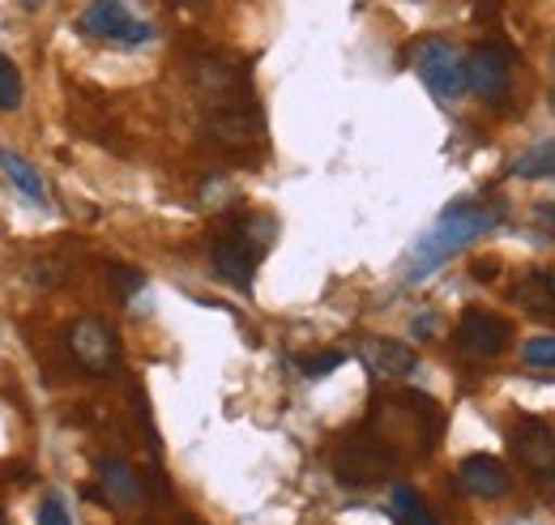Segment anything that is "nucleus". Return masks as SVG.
Segmentation results:
<instances>
[{
	"label": "nucleus",
	"mask_w": 555,
	"mask_h": 525,
	"mask_svg": "<svg viewBox=\"0 0 555 525\" xmlns=\"http://www.w3.org/2000/svg\"><path fill=\"white\" fill-rule=\"evenodd\" d=\"M495 222H500V214L479 205V201H453V205L418 235L415 244H411V253H406V261H402V282L415 286L423 278H431L440 265H449L462 248H470V240L495 231Z\"/></svg>",
	"instance_id": "obj_1"
},
{
	"label": "nucleus",
	"mask_w": 555,
	"mask_h": 525,
	"mask_svg": "<svg viewBox=\"0 0 555 525\" xmlns=\"http://www.w3.org/2000/svg\"><path fill=\"white\" fill-rule=\"evenodd\" d=\"M274 244V218L266 214H244L235 218L218 240H214V273L222 282H231L235 291H253V278H257V265L270 253Z\"/></svg>",
	"instance_id": "obj_2"
},
{
	"label": "nucleus",
	"mask_w": 555,
	"mask_h": 525,
	"mask_svg": "<svg viewBox=\"0 0 555 525\" xmlns=\"http://www.w3.org/2000/svg\"><path fill=\"white\" fill-rule=\"evenodd\" d=\"M411 68L418 73V81L436 94V99H457L466 94V52L440 35L418 39L411 52Z\"/></svg>",
	"instance_id": "obj_3"
},
{
	"label": "nucleus",
	"mask_w": 555,
	"mask_h": 525,
	"mask_svg": "<svg viewBox=\"0 0 555 525\" xmlns=\"http://www.w3.org/2000/svg\"><path fill=\"white\" fill-rule=\"evenodd\" d=\"M77 35L103 39V43H116V48H145L154 39V26L133 17L125 0H90L77 17Z\"/></svg>",
	"instance_id": "obj_4"
},
{
	"label": "nucleus",
	"mask_w": 555,
	"mask_h": 525,
	"mask_svg": "<svg viewBox=\"0 0 555 525\" xmlns=\"http://www.w3.org/2000/svg\"><path fill=\"white\" fill-rule=\"evenodd\" d=\"M393 465H398V453L389 445H380L372 432L350 436L334 453V474L343 487H376L393 474Z\"/></svg>",
	"instance_id": "obj_5"
},
{
	"label": "nucleus",
	"mask_w": 555,
	"mask_h": 525,
	"mask_svg": "<svg viewBox=\"0 0 555 525\" xmlns=\"http://www.w3.org/2000/svg\"><path fill=\"white\" fill-rule=\"evenodd\" d=\"M193 86L202 90L209 107H235V103H253V81L248 68L235 65L231 56L202 52L193 56Z\"/></svg>",
	"instance_id": "obj_6"
},
{
	"label": "nucleus",
	"mask_w": 555,
	"mask_h": 525,
	"mask_svg": "<svg viewBox=\"0 0 555 525\" xmlns=\"http://www.w3.org/2000/svg\"><path fill=\"white\" fill-rule=\"evenodd\" d=\"M65 346H69L73 363L90 376H112L120 368V342L99 317H77L65 329Z\"/></svg>",
	"instance_id": "obj_7"
},
{
	"label": "nucleus",
	"mask_w": 555,
	"mask_h": 525,
	"mask_svg": "<svg viewBox=\"0 0 555 525\" xmlns=\"http://www.w3.org/2000/svg\"><path fill=\"white\" fill-rule=\"evenodd\" d=\"M206 132L231 154H253L266 137V125L253 103H235V107H209Z\"/></svg>",
	"instance_id": "obj_8"
},
{
	"label": "nucleus",
	"mask_w": 555,
	"mask_h": 525,
	"mask_svg": "<svg viewBox=\"0 0 555 525\" xmlns=\"http://www.w3.org/2000/svg\"><path fill=\"white\" fill-rule=\"evenodd\" d=\"M513 81V56L500 43H479L466 56V90H475L487 103H500Z\"/></svg>",
	"instance_id": "obj_9"
},
{
	"label": "nucleus",
	"mask_w": 555,
	"mask_h": 525,
	"mask_svg": "<svg viewBox=\"0 0 555 525\" xmlns=\"http://www.w3.org/2000/svg\"><path fill=\"white\" fill-rule=\"evenodd\" d=\"M508 337H513L508 321L495 312H483V308H475L457 321V350L470 359H495L508 346Z\"/></svg>",
	"instance_id": "obj_10"
},
{
	"label": "nucleus",
	"mask_w": 555,
	"mask_h": 525,
	"mask_svg": "<svg viewBox=\"0 0 555 525\" xmlns=\"http://www.w3.org/2000/svg\"><path fill=\"white\" fill-rule=\"evenodd\" d=\"M513 453L521 458V465L539 478L555 474V432L543 419H521L513 427Z\"/></svg>",
	"instance_id": "obj_11"
},
{
	"label": "nucleus",
	"mask_w": 555,
	"mask_h": 525,
	"mask_svg": "<svg viewBox=\"0 0 555 525\" xmlns=\"http://www.w3.org/2000/svg\"><path fill=\"white\" fill-rule=\"evenodd\" d=\"M359 359L372 376L380 381H393V376H411L418 368V355L406 342H393V337H363L359 342Z\"/></svg>",
	"instance_id": "obj_12"
},
{
	"label": "nucleus",
	"mask_w": 555,
	"mask_h": 525,
	"mask_svg": "<svg viewBox=\"0 0 555 525\" xmlns=\"http://www.w3.org/2000/svg\"><path fill=\"white\" fill-rule=\"evenodd\" d=\"M457 483H462V491L475 496V500H500V496L513 487L504 461L491 458V453H470V458L457 465Z\"/></svg>",
	"instance_id": "obj_13"
},
{
	"label": "nucleus",
	"mask_w": 555,
	"mask_h": 525,
	"mask_svg": "<svg viewBox=\"0 0 555 525\" xmlns=\"http://www.w3.org/2000/svg\"><path fill=\"white\" fill-rule=\"evenodd\" d=\"M99 483H103V496H107L112 504H120V509H129V504L141 500V478L129 461L103 458L99 461Z\"/></svg>",
	"instance_id": "obj_14"
},
{
	"label": "nucleus",
	"mask_w": 555,
	"mask_h": 525,
	"mask_svg": "<svg viewBox=\"0 0 555 525\" xmlns=\"http://www.w3.org/2000/svg\"><path fill=\"white\" fill-rule=\"evenodd\" d=\"M0 171H4V180L22 193L26 201H35V205H48V184H43V176L22 158V154H13V150H0Z\"/></svg>",
	"instance_id": "obj_15"
},
{
	"label": "nucleus",
	"mask_w": 555,
	"mask_h": 525,
	"mask_svg": "<svg viewBox=\"0 0 555 525\" xmlns=\"http://www.w3.org/2000/svg\"><path fill=\"white\" fill-rule=\"evenodd\" d=\"M389 500H393V522L398 525H440L411 483H398V487L389 491Z\"/></svg>",
	"instance_id": "obj_16"
},
{
	"label": "nucleus",
	"mask_w": 555,
	"mask_h": 525,
	"mask_svg": "<svg viewBox=\"0 0 555 525\" xmlns=\"http://www.w3.org/2000/svg\"><path fill=\"white\" fill-rule=\"evenodd\" d=\"M513 171H517L521 180H555V141H539L534 150H526V154L513 163Z\"/></svg>",
	"instance_id": "obj_17"
},
{
	"label": "nucleus",
	"mask_w": 555,
	"mask_h": 525,
	"mask_svg": "<svg viewBox=\"0 0 555 525\" xmlns=\"http://www.w3.org/2000/svg\"><path fill=\"white\" fill-rule=\"evenodd\" d=\"M26 99V86H22V68L13 65L4 52H0V112H17Z\"/></svg>",
	"instance_id": "obj_18"
},
{
	"label": "nucleus",
	"mask_w": 555,
	"mask_h": 525,
	"mask_svg": "<svg viewBox=\"0 0 555 525\" xmlns=\"http://www.w3.org/2000/svg\"><path fill=\"white\" fill-rule=\"evenodd\" d=\"M343 363H347V350H321V355H304V359H299V372H304L308 381H321V376L338 372Z\"/></svg>",
	"instance_id": "obj_19"
},
{
	"label": "nucleus",
	"mask_w": 555,
	"mask_h": 525,
	"mask_svg": "<svg viewBox=\"0 0 555 525\" xmlns=\"http://www.w3.org/2000/svg\"><path fill=\"white\" fill-rule=\"evenodd\" d=\"M526 368H555V337H530L521 346Z\"/></svg>",
	"instance_id": "obj_20"
},
{
	"label": "nucleus",
	"mask_w": 555,
	"mask_h": 525,
	"mask_svg": "<svg viewBox=\"0 0 555 525\" xmlns=\"http://www.w3.org/2000/svg\"><path fill=\"white\" fill-rule=\"evenodd\" d=\"M39 525H73L69 509H65V500H61L56 491L39 500Z\"/></svg>",
	"instance_id": "obj_21"
},
{
	"label": "nucleus",
	"mask_w": 555,
	"mask_h": 525,
	"mask_svg": "<svg viewBox=\"0 0 555 525\" xmlns=\"http://www.w3.org/2000/svg\"><path fill=\"white\" fill-rule=\"evenodd\" d=\"M112 282L120 286V295H133V291H141V286H145L138 269H112Z\"/></svg>",
	"instance_id": "obj_22"
},
{
	"label": "nucleus",
	"mask_w": 555,
	"mask_h": 525,
	"mask_svg": "<svg viewBox=\"0 0 555 525\" xmlns=\"http://www.w3.org/2000/svg\"><path fill=\"white\" fill-rule=\"evenodd\" d=\"M539 286H543V295H547V299H552V304H555V265H552V269H543V278H539Z\"/></svg>",
	"instance_id": "obj_23"
},
{
	"label": "nucleus",
	"mask_w": 555,
	"mask_h": 525,
	"mask_svg": "<svg viewBox=\"0 0 555 525\" xmlns=\"http://www.w3.org/2000/svg\"><path fill=\"white\" fill-rule=\"evenodd\" d=\"M534 214H539V222H547V227H555V201H543V205H539Z\"/></svg>",
	"instance_id": "obj_24"
},
{
	"label": "nucleus",
	"mask_w": 555,
	"mask_h": 525,
	"mask_svg": "<svg viewBox=\"0 0 555 525\" xmlns=\"http://www.w3.org/2000/svg\"><path fill=\"white\" fill-rule=\"evenodd\" d=\"M176 4H189V9H206L209 0H176Z\"/></svg>",
	"instance_id": "obj_25"
},
{
	"label": "nucleus",
	"mask_w": 555,
	"mask_h": 525,
	"mask_svg": "<svg viewBox=\"0 0 555 525\" xmlns=\"http://www.w3.org/2000/svg\"><path fill=\"white\" fill-rule=\"evenodd\" d=\"M552 68H555V52H552ZM552 107H555V90H552Z\"/></svg>",
	"instance_id": "obj_26"
},
{
	"label": "nucleus",
	"mask_w": 555,
	"mask_h": 525,
	"mask_svg": "<svg viewBox=\"0 0 555 525\" xmlns=\"http://www.w3.org/2000/svg\"><path fill=\"white\" fill-rule=\"evenodd\" d=\"M0 525H9V522H4V517H0Z\"/></svg>",
	"instance_id": "obj_27"
}]
</instances>
